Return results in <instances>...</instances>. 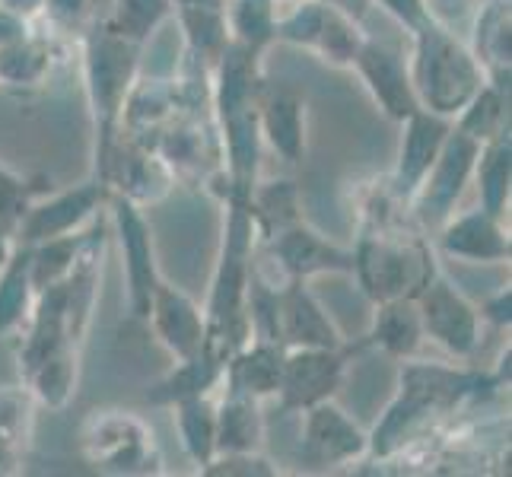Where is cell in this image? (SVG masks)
<instances>
[{
	"label": "cell",
	"mask_w": 512,
	"mask_h": 477,
	"mask_svg": "<svg viewBox=\"0 0 512 477\" xmlns=\"http://www.w3.org/2000/svg\"><path fill=\"white\" fill-rule=\"evenodd\" d=\"M471 55L484 67L490 83L509 90L512 70V0H484L471 20Z\"/></svg>",
	"instance_id": "18"
},
{
	"label": "cell",
	"mask_w": 512,
	"mask_h": 477,
	"mask_svg": "<svg viewBox=\"0 0 512 477\" xmlns=\"http://www.w3.org/2000/svg\"><path fill=\"white\" fill-rule=\"evenodd\" d=\"M452 128L468 134L471 140H478V144H487V140L506 134L509 131V90L487 80L481 90L471 96L465 109L452 118Z\"/></svg>",
	"instance_id": "32"
},
{
	"label": "cell",
	"mask_w": 512,
	"mask_h": 477,
	"mask_svg": "<svg viewBox=\"0 0 512 477\" xmlns=\"http://www.w3.org/2000/svg\"><path fill=\"white\" fill-rule=\"evenodd\" d=\"M471 182L478 188V207H484L493 217L506 220L509 191H512V134L509 131L481 144Z\"/></svg>",
	"instance_id": "27"
},
{
	"label": "cell",
	"mask_w": 512,
	"mask_h": 477,
	"mask_svg": "<svg viewBox=\"0 0 512 477\" xmlns=\"http://www.w3.org/2000/svg\"><path fill=\"white\" fill-rule=\"evenodd\" d=\"M198 474H204V477H274V474H280V468L261 449V452L214 455Z\"/></svg>",
	"instance_id": "38"
},
{
	"label": "cell",
	"mask_w": 512,
	"mask_h": 477,
	"mask_svg": "<svg viewBox=\"0 0 512 477\" xmlns=\"http://www.w3.org/2000/svg\"><path fill=\"white\" fill-rule=\"evenodd\" d=\"M411 83L420 109L455 118L471 96L487 83L484 67L471 55L468 42L449 23L430 20L411 32Z\"/></svg>",
	"instance_id": "1"
},
{
	"label": "cell",
	"mask_w": 512,
	"mask_h": 477,
	"mask_svg": "<svg viewBox=\"0 0 512 477\" xmlns=\"http://www.w3.org/2000/svg\"><path fill=\"white\" fill-rule=\"evenodd\" d=\"M35 287L29 274V249L16 245L10 261L0 268V338L16 334L32 312Z\"/></svg>",
	"instance_id": "31"
},
{
	"label": "cell",
	"mask_w": 512,
	"mask_h": 477,
	"mask_svg": "<svg viewBox=\"0 0 512 477\" xmlns=\"http://www.w3.org/2000/svg\"><path fill=\"white\" fill-rule=\"evenodd\" d=\"M478 153H481L478 140H471L458 128L449 131L436 163L423 175V182L417 185V191L408 201V217L420 226V233H430V229L436 233V229L458 210V204H462L465 191L471 185Z\"/></svg>",
	"instance_id": "5"
},
{
	"label": "cell",
	"mask_w": 512,
	"mask_h": 477,
	"mask_svg": "<svg viewBox=\"0 0 512 477\" xmlns=\"http://www.w3.org/2000/svg\"><path fill=\"white\" fill-rule=\"evenodd\" d=\"M433 249L446 258L468 264H509L512 242L503 217L487 214L484 207H471L455 214L436 229Z\"/></svg>",
	"instance_id": "12"
},
{
	"label": "cell",
	"mask_w": 512,
	"mask_h": 477,
	"mask_svg": "<svg viewBox=\"0 0 512 477\" xmlns=\"http://www.w3.org/2000/svg\"><path fill=\"white\" fill-rule=\"evenodd\" d=\"M268 423L261 414V401L226 392L217 395V455L223 452H261Z\"/></svg>",
	"instance_id": "23"
},
{
	"label": "cell",
	"mask_w": 512,
	"mask_h": 477,
	"mask_svg": "<svg viewBox=\"0 0 512 477\" xmlns=\"http://www.w3.org/2000/svg\"><path fill=\"white\" fill-rule=\"evenodd\" d=\"M274 4H277V10H280V7H287V4H296V0H274Z\"/></svg>",
	"instance_id": "45"
},
{
	"label": "cell",
	"mask_w": 512,
	"mask_h": 477,
	"mask_svg": "<svg viewBox=\"0 0 512 477\" xmlns=\"http://www.w3.org/2000/svg\"><path fill=\"white\" fill-rule=\"evenodd\" d=\"M414 303L427 341L439 344L455 360H474V353L481 350V334H484L481 312L452 284V277L443 268L423 284V290L414 296Z\"/></svg>",
	"instance_id": "6"
},
{
	"label": "cell",
	"mask_w": 512,
	"mask_h": 477,
	"mask_svg": "<svg viewBox=\"0 0 512 477\" xmlns=\"http://www.w3.org/2000/svg\"><path fill=\"white\" fill-rule=\"evenodd\" d=\"M83 236H86V229H83V233H74V236H58V239H45V242L26 245V249H29V274H32L35 293L61 284V280L70 274V268H74V261L80 255Z\"/></svg>",
	"instance_id": "34"
},
{
	"label": "cell",
	"mask_w": 512,
	"mask_h": 477,
	"mask_svg": "<svg viewBox=\"0 0 512 477\" xmlns=\"http://www.w3.org/2000/svg\"><path fill=\"white\" fill-rule=\"evenodd\" d=\"M258 128L264 147H271L284 163H303L309 144V102L287 83L264 77L258 90Z\"/></svg>",
	"instance_id": "14"
},
{
	"label": "cell",
	"mask_w": 512,
	"mask_h": 477,
	"mask_svg": "<svg viewBox=\"0 0 512 477\" xmlns=\"http://www.w3.org/2000/svg\"><path fill=\"white\" fill-rule=\"evenodd\" d=\"M112 207V223L118 236L121 261H125V277H128V306L134 318L147 322L153 290L160 284V264H156V245H153V229L144 214V207L121 198V194H109Z\"/></svg>",
	"instance_id": "9"
},
{
	"label": "cell",
	"mask_w": 512,
	"mask_h": 477,
	"mask_svg": "<svg viewBox=\"0 0 512 477\" xmlns=\"http://www.w3.org/2000/svg\"><path fill=\"white\" fill-rule=\"evenodd\" d=\"M13 249H16V242H13V236H7V233H0V268H4V264L10 261Z\"/></svg>",
	"instance_id": "44"
},
{
	"label": "cell",
	"mask_w": 512,
	"mask_h": 477,
	"mask_svg": "<svg viewBox=\"0 0 512 477\" xmlns=\"http://www.w3.org/2000/svg\"><path fill=\"white\" fill-rule=\"evenodd\" d=\"M353 274L373 303L417 296L439 271V252L423 233H363L353 245Z\"/></svg>",
	"instance_id": "2"
},
{
	"label": "cell",
	"mask_w": 512,
	"mask_h": 477,
	"mask_svg": "<svg viewBox=\"0 0 512 477\" xmlns=\"http://www.w3.org/2000/svg\"><path fill=\"white\" fill-rule=\"evenodd\" d=\"M32 411L35 401L26 392V385L0 388V449L23 458L32 436Z\"/></svg>",
	"instance_id": "35"
},
{
	"label": "cell",
	"mask_w": 512,
	"mask_h": 477,
	"mask_svg": "<svg viewBox=\"0 0 512 477\" xmlns=\"http://www.w3.org/2000/svg\"><path fill=\"white\" fill-rule=\"evenodd\" d=\"M328 4H334V7H341L344 13H350L353 20H366V13L373 10V0H328Z\"/></svg>",
	"instance_id": "43"
},
{
	"label": "cell",
	"mask_w": 512,
	"mask_h": 477,
	"mask_svg": "<svg viewBox=\"0 0 512 477\" xmlns=\"http://www.w3.org/2000/svg\"><path fill=\"white\" fill-rule=\"evenodd\" d=\"M373 7H382L398 26H404L408 32L420 29L430 20V7L427 0H373Z\"/></svg>",
	"instance_id": "39"
},
{
	"label": "cell",
	"mask_w": 512,
	"mask_h": 477,
	"mask_svg": "<svg viewBox=\"0 0 512 477\" xmlns=\"http://www.w3.org/2000/svg\"><path fill=\"white\" fill-rule=\"evenodd\" d=\"M102 0H45L39 23L61 39H80V35L96 23Z\"/></svg>",
	"instance_id": "36"
},
{
	"label": "cell",
	"mask_w": 512,
	"mask_h": 477,
	"mask_svg": "<svg viewBox=\"0 0 512 477\" xmlns=\"http://www.w3.org/2000/svg\"><path fill=\"white\" fill-rule=\"evenodd\" d=\"M35 198H39V191H35L23 175H16L10 166L0 163V233L13 236L16 242V229H20L26 210Z\"/></svg>",
	"instance_id": "37"
},
{
	"label": "cell",
	"mask_w": 512,
	"mask_h": 477,
	"mask_svg": "<svg viewBox=\"0 0 512 477\" xmlns=\"http://www.w3.org/2000/svg\"><path fill=\"white\" fill-rule=\"evenodd\" d=\"M350 70L360 77L363 90L376 102V109L388 121H395V125H401L404 118L420 109L414 83H411V64L401 48L366 35V42L357 51Z\"/></svg>",
	"instance_id": "11"
},
{
	"label": "cell",
	"mask_w": 512,
	"mask_h": 477,
	"mask_svg": "<svg viewBox=\"0 0 512 477\" xmlns=\"http://www.w3.org/2000/svg\"><path fill=\"white\" fill-rule=\"evenodd\" d=\"M80 357L83 350L77 347H61L55 353H48L42 363H35L29 373H23V385L32 395V401L39 408L48 411H64L77 395L80 385Z\"/></svg>",
	"instance_id": "24"
},
{
	"label": "cell",
	"mask_w": 512,
	"mask_h": 477,
	"mask_svg": "<svg viewBox=\"0 0 512 477\" xmlns=\"http://www.w3.org/2000/svg\"><path fill=\"white\" fill-rule=\"evenodd\" d=\"M299 414H303V423H299V462L303 465L331 471L369 458V433L341 404H334V398Z\"/></svg>",
	"instance_id": "7"
},
{
	"label": "cell",
	"mask_w": 512,
	"mask_h": 477,
	"mask_svg": "<svg viewBox=\"0 0 512 477\" xmlns=\"http://www.w3.org/2000/svg\"><path fill=\"white\" fill-rule=\"evenodd\" d=\"M172 423L179 433L182 452L198 471L217 455V392L194 395L172 404Z\"/></svg>",
	"instance_id": "25"
},
{
	"label": "cell",
	"mask_w": 512,
	"mask_h": 477,
	"mask_svg": "<svg viewBox=\"0 0 512 477\" xmlns=\"http://www.w3.org/2000/svg\"><path fill=\"white\" fill-rule=\"evenodd\" d=\"M258 245L284 268L290 280H312L322 274H353V252L322 236L306 220L287 226L284 233H277Z\"/></svg>",
	"instance_id": "13"
},
{
	"label": "cell",
	"mask_w": 512,
	"mask_h": 477,
	"mask_svg": "<svg viewBox=\"0 0 512 477\" xmlns=\"http://www.w3.org/2000/svg\"><path fill=\"white\" fill-rule=\"evenodd\" d=\"M220 382H223V363L210 350H201L198 357L175 363L172 373L163 376L147 392V401L150 404H163V408H172V404L182 401V398L217 392Z\"/></svg>",
	"instance_id": "29"
},
{
	"label": "cell",
	"mask_w": 512,
	"mask_h": 477,
	"mask_svg": "<svg viewBox=\"0 0 512 477\" xmlns=\"http://www.w3.org/2000/svg\"><path fill=\"white\" fill-rule=\"evenodd\" d=\"M347 376V353L331 347H284L277 401L284 414H299L338 395Z\"/></svg>",
	"instance_id": "10"
},
{
	"label": "cell",
	"mask_w": 512,
	"mask_h": 477,
	"mask_svg": "<svg viewBox=\"0 0 512 477\" xmlns=\"http://www.w3.org/2000/svg\"><path fill=\"white\" fill-rule=\"evenodd\" d=\"M80 45H83V86L96 121V137H99L96 159H99L118 134L121 102H125L140 70V51L144 48L109 32L102 23H93L86 29L80 35Z\"/></svg>",
	"instance_id": "3"
},
{
	"label": "cell",
	"mask_w": 512,
	"mask_h": 477,
	"mask_svg": "<svg viewBox=\"0 0 512 477\" xmlns=\"http://www.w3.org/2000/svg\"><path fill=\"white\" fill-rule=\"evenodd\" d=\"M147 325L153 328L156 344H160L175 363L198 357L204 350V341H207L204 306H198L182 287H172L163 277L153 290Z\"/></svg>",
	"instance_id": "15"
},
{
	"label": "cell",
	"mask_w": 512,
	"mask_h": 477,
	"mask_svg": "<svg viewBox=\"0 0 512 477\" xmlns=\"http://www.w3.org/2000/svg\"><path fill=\"white\" fill-rule=\"evenodd\" d=\"M58 42L55 32H29L23 42L0 48V86L7 90H42L58 67Z\"/></svg>",
	"instance_id": "20"
},
{
	"label": "cell",
	"mask_w": 512,
	"mask_h": 477,
	"mask_svg": "<svg viewBox=\"0 0 512 477\" xmlns=\"http://www.w3.org/2000/svg\"><path fill=\"white\" fill-rule=\"evenodd\" d=\"M277 341L280 347H344V334L312 293L309 280H290L277 293Z\"/></svg>",
	"instance_id": "17"
},
{
	"label": "cell",
	"mask_w": 512,
	"mask_h": 477,
	"mask_svg": "<svg viewBox=\"0 0 512 477\" xmlns=\"http://www.w3.org/2000/svg\"><path fill=\"white\" fill-rule=\"evenodd\" d=\"M280 366H284V347L274 341L252 338L226 360L220 385H226L229 392H242L264 404L268 398H277Z\"/></svg>",
	"instance_id": "19"
},
{
	"label": "cell",
	"mask_w": 512,
	"mask_h": 477,
	"mask_svg": "<svg viewBox=\"0 0 512 477\" xmlns=\"http://www.w3.org/2000/svg\"><path fill=\"white\" fill-rule=\"evenodd\" d=\"M80 452L102 474L163 471L153 430L131 411H93L80 423Z\"/></svg>",
	"instance_id": "4"
},
{
	"label": "cell",
	"mask_w": 512,
	"mask_h": 477,
	"mask_svg": "<svg viewBox=\"0 0 512 477\" xmlns=\"http://www.w3.org/2000/svg\"><path fill=\"white\" fill-rule=\"evenodd\" d=\"M373 306L376 312H373V325H369V344H376L382 353L395 360L420 357V347L427 341V334H423V322L414 299L401 296Z\"/></svg>",
	"instance_id": "22"
},
{
	"label": "cell",
	"mask_w": 512,
	"mask_h": 477,
	"mask_svg": "<svg viewBox=\"0 0 512 477\" xmlns=\"http://www.w3.org/2000/svg\"><path fill=\"white\" fill-rule=\"evenodd\" d=\"M0 7L16 13V16H23V20H29V23H39L45 0H0Z\"/></svg>",
	"instance_id": "42"
},
{
	"label": "cell",
	"mask_w": 512,
	"mask_h": 477,
	"mask_svg": "<svg viewBox=\"0 0 512 477\" xmlns=\"http://www.w3.org/2000/svg\"><path fill=\"white\" fill-rule=\"evenodd\" d=\"M109 201V191L99 179L51 191L45 198H35L26 217L16 229V245H35L58 236H74L90 229L99 220V210Z\"/></svg>",
	"instance_id": "8"
},
{
	"label": "cell",
	"mask_w": 512,
	"mask_h": 477,
	"mask_svg": "<svg viewBox=\"0 0 512 477\" xmlns=\"http://www.w3.org/2000/svg\"><path fill=\"white\" fill-rule=\"evenodd\" d=\"M452 131V121L443 115H433L427 109H417L401 121V140H398V159L395 169L388 175V185H392L395 198L408 207L411 194L423 182V175L430 172L436 163L439 150H443L446 137Z\"/></svg>",
	"instance_id": "16"
},
{
	"label": "cell",
	"mask_w": 512,
	"mask_h": 477,
	"mask_svg": "<svg viewBox=\"0 0 512 477\" xmlns=\"http://www.w3.org/2000/svg\"><path fill=\"white\" fill-rule=\"evenodd\" d=\"M32 29H35V23H29V20H23V16H16V13L0 7V48H10L16 42H23Z\"/></svg>",
	"instance_id": "41"
},
{
	"label": "cell",
	"mask_w": 512,
	"mask_h": 477,
	"mask_svg": "<svg viewBox=\"0 0 512 477\" xmlns=\"http://www.w3.org/2000/svg\"><path fill=\"white\" fill-rule=\"evenodd\" d=\"M96 23L144 48L172 20V0H105Z\"/></svg>",
	"instance_id": "30"
},
{
	"label": "cell",
	"mask_w": 512,
	"mask_h": 477,
	"mask_svg": "<svg viewBox=\"0 0 512 477\" xmlns=\"http://www.w3.org/2000/svg\"><path fill=\"white\" fill-rule=\"evenodd\" d=\"M245 207H249L258 242H268L271 236L303 220V204H299V188L293 179H258Z\"/></svg>",
	"instance_id": "26"
},
{
	"label": "cell",
	"mask_w": 512,
	"mask_h": 477,
	"mask_svg": "<svg viewBox=\"0 0 512 477\" xmlns=\"http://www.w3.org/2000/svg\"><path fill=\"white\" fill-rule=\"evenodd\" d=\"M172 20H179L185 55L214 67L220 51L229 45L226 0H172Z\"/></svg>",
	"instance_id": "21"
},
{
	"label": "cell",
	"mask_w": 512,
	"mask_h": 477,
	"mask_svg": "<svg viewBox=\"0 0 512 477\" xmlns=\"http://www.w3.org/2000/svg\"><path fill=\"white\" fill-rule=\"evenodd\" d=\"M478 312H481V322L500 328V331L503 328L509 331V325H512V290H509V284L500 287L497 293H490Z\"/></svg>",
	"instance_id": "40"
},
{
	"label": "cell",
	"mask_w": 512,
	"mask_h": 477,
	"mask_svg": "<svg viewBox=\"0 0 512 477\" xmlns=\"http://www.w3.org/2000/svg\"><path fill=\"white\" fill-rule=\"evenodd\" d=\"M366 35L369 32L363 29L360 20H353L350 13H344L341 7H334L325 0L319 29H315V39L309 45V55L334 70H350L353 58H357V51L366 42Z\"/></svg>",
	"instance_id": "28"
},
{
	"label": "cell",
	"mask_w": 512,
	"mask_h": 477,
	"mask_svg": "<svg viewBox=\"0 0 512 477\" xmlns=\"http://www.w3.org/2000/svg\"><path fill=\"white\" fill-rule=\"evenodd\" d=\"M226 26L229 42L264 55L277 42V4L274 0H226Z\"/></svg>",
	"instance_id": "33"
}]
</instances>
